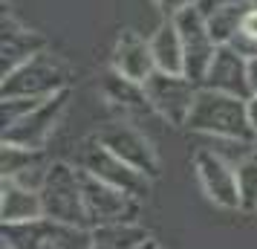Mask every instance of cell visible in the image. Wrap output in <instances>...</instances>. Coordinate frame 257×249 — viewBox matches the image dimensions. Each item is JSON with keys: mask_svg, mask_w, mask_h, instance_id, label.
Instances as JSON below:
<instances>
[{"mask_svg": "<svg viewBox=\"0 0 257 249\" xmlns=\"http://www.w3.org/2000/svg\"><path fill=\"white\" fill-rule=\"evenodd\" d=\"M185 128L202 136H211L217 142H257L254 128L248 122L245 99L217 93L208 87H199Z\"/></svg>", "mask_w": 257, "mask_h": 249, "instance_id": "1", "label": "cell"}, {"mask_svg": "<svg viewBox=\"0 0 257 249\" xmlns=\"http://www.w3.org/2000/svg\"><path fill=\"white\" fill-rule=\"evenodd\" d=\"M70 78V64L52 49H44L41 55L26 61L24 67L0 78V99H47V96L67 90Z\"/></svg>", "mask_w": 257, "mask_h": 249, "instance_id": "2", "label": "cell"}, {"mask_svg": "<svg viewBox=\"0 0 257 249\" xmlns=\"http://www.w3.org/2000/svg\"><path fill=\"white\" fill-rule=\"evenodd\" d=\"M41 203H44V217H49V220L90 229L78 165H70L64 159L49 162L47 180L41 186Z\"/></svg>", "mask_w": 257, "mask_h": 249, "instance_id": "3", "label": "cell"}, {"mask_svg": "<svg viewBox=\"0 0 257 249\" xmlns=\"http://www.w3.org/2000/svg\"><path fill=\"white\" fill-rule=\"evenodd\" d=\"M0 237L3 249H95L93 229L58 223L49 217L21 226H3Z\"/></svg>", "mask_w": 257, "mask_h": 249, "instance_id": "4", "label": "cell"}, {"mask_svg": "<svg viewBox=\"0 0 257 249\" xmlns=\"http://www.w3.org/2000/svg\"><path fill=\"white\" fill-rule=\"evenodd\" d=\"M142 87H145V99H148V105H151V110L156 116L165 119L174 128H185L188 116L194 110V102H197V93H199L197 81H191L185 72L156 70Z\"/></svg>", "mask_w": 257, "mask_h": 249, "instance_id": "5", "label": "cell"}, {"mask_svg": "<svg viewBox=\"0 0 257 249\" xmlns=\"http://www.w3.org/2000/svg\"><path fill=\"white\" fill-rule=\"evenodd\" d=\"M191 162L202 194L225 212H240V183H237V165L231 159L222 156L217 148H199Z\"/></svg>", "mask_w": 257, "mask_h": 249, "instance_id": "6", "label": "cell"}, {"mask_svg": "<svg viewBox=\"0 0 257 249\" xmlns=\"http://www.w3.org/2000/svg\"><path fill=\"white\" fill-rule=\"evenodd\" d=\"M81 171V168H78ZM81 186H84V206H87V220L90 229L98 226H116V223H133L139 214V197H133L127 191L116 189L110 183L95 180L93 174L81 171Z\"/></svg>", "mask_w": 257, "mask_h": 249, "instance_id": "7", "label": "cell"}, {"mask_svg": "<svg viewBox=\"0 0 257 249\" xmlns=\"http://www.w3.org/2000/svg\"><path fill=\"white\" fill-rule=\"evenodd\" d=\"M67 102H70V87L55 96H49V99H44L24 119H18L15 125L3 128V139L0 142L18 145V148H32V151H44L52 131L58 128L64 110H67Z\"/></svg>", "mask_w": 257, "mask_h": 249, "instance_id": "8", "label": "cell"}, {"mask_svg": "<svg viewBox=\"0 0 257 249\" xmlns=\"http://www.w3.org/2000/svg\"><path fill=\"white\" fill-rule=\"evenodd\" d=\"M78 168L87 171V174H93L95 180H101V183H110V186H116V189L127 191L133 197H148V191H151V183L145 174H139L136 168H130L127 162H121L113 151H107L104 145L98 142V139H87L81 148V154H78Z\"/></svg>", "mask_w": 257, "mask_h": 249, "instance_id": "9", "label": "cell"}, {"mask_svg": "<svg viewBox=\"0 0 257 249\" xmlns=\"http://www.w3.org/2000/svg\"><path fill=\"white\" fill-rule=\"evenodd\" d=\"M95 139L104 145L107 151H113L121 162H127L130 168L145 174L148 180L159 177V154H156V148L130 122H110V125H104L95 133Z\"/></svg>", "mask_w": 257, "mask_h": 249, "instance_id": "10", "label": "cell"}, {"mask_svg": "<svg viewBox=\"0 0 257 249\" xmlns=\"http://www.w3.org/2000/svg\"><path fill=\"white\" fill-rule=\"evenodd\" d=\"M179 29V38H182V49H185V75L191 81L202 84L205 72H208L211 61L217 55L220 44L214 41L208 29V21L199 6H191L185 12H179L176 18H171Z\"/></svg>", "mask_w": 257, "mask_h": 249, "instance_id": "11", "label": "cell"}, {"mask_svg": "<svg viewBox=\"0 0 257 249\" xmlns=\"http://www.w3.org/2000/svg\"><path fill=\"white\" fill-rule=\"evenodd\" d=\"M49 49L47 38L41 32H32L15 21L9 12H3V32H0V78H6L9 72L24 67L26 61H32Z\"/></svg>", "mask_w": 257, "mask_h": 249, "instance_id": "12", "label": "cell"}, {"mask_svg": "<svg viewBox=\"0 0 257 249\" xmlns=\"http://www.w3.org/2000/svg\"><path fill=\"white\" fill-rule=\"evenodd\" d=\"M110 67L118 72L121 78L136 84H145L156 72V61L151 52V38H142L133 29L118 32L116 44H113V55H110Z\"/></svg>", "mask_w": 257, "mask_h": 249, "instance_id": "13", "label": "cell"}, {"mask_svg": "<svg viewBox=\"0 0 257 249\" xmlns=\"http://www.w3.org/2000/svg\"><path fill=\"white\" fill-rule=\"evenodd\" d=\"M199 87H208V90H217V93H228L237 96V99H251V84H248V58L240 55L234 47H220L217 55L211 61L208 72Z\"/></svg>", "mask_w": 257, "mask_h": 249, "instance_id": "14", "label": "cell"}, {"mask_svg": "<svg viewBox=\"0 0 257 249\" xmlns=\"http://www.w3.org/2000/svg\"><path fill=\"white\" fill-rule=\"evenodd\" d=\"M49 162L44 151H32V148H18V145H0V180H12L21 183L26 189L41 191L44 180H47Z\"/></svg>", "mask_w": 257, "mask_h": 249, "instance_id": "15", "label": "cell"}, {"mask_svg": "<svg viewBox=\"0 0 257 249\" xmlns=\"http://www.w3.org/2000/svg\"><path fill=\"white\" fill-rule=\"evenodd\" d=\"M41 217H44L41 191H32L12 180H0V223L21 226L41 220Z\"/></svg>", "mask_w": 257, "mask_h": 249, "instance_id": "16", "label": "cell"}, {"mask_svg": "<svg viewBox=\"0 0 257 249\" xmlns=\"http://www.w3.org/2000/svg\"><path fill=\"white\" fill-rule=\"evenodd\" d=\"M151 52L159 72H185V49L174 21H162L151 35Z\"/></svg>", "mask_w": 257, "mask_h": 249, "instance_id": "17", "label": "cell"}, {"mask_svg": "<svg viewBox=\"0 0 257 249\" xmlns=\"http://www.w3.org/2000/svg\"><path fill=\"white\" fill-rule=\"evenodd\" d=\"M251 6H254V0H234V3H222V6H217V9L202 12L205 21H208L211 35H214V41H217L220 47L231 44L234 38H237L240 24H243L245 12H248Z\"/></svg>", "mask_w": 257, "mask_h": 249, "instance_id": "18", "label": "cell"}, {"mask_svg": "<svg viewBox=\"0 0 257 249\" xmlns=\"http://www.w3.org/2000/svg\"><path fill=\"white\" fill-rule=\"evenodd\" d=\"M104 96L110 105L121 107V110H151L148 99H145V87L136 81L121 78L113 70H110V75H107V81H104Z\"/></svg>", "mask_w": 257, "mask_h": 249, "instance_id": "19", "label": "cell"}, {"mask_svg": "<svg viewBox=\"0 0 257 249\" xmlns=\"http://www.w3.org/2000/svg\"><path fill=\"white\" fill-rule=\"evenodd\" d=\"M237 183H240V212H257V154H248L237 162Z\"/></svg>", "mask_w": 257, "mask_h": 249, "instance_id": "20", "label": "cell"}, {"mask_svg": "<svg viewBox=\"0 0 257 249\" xmlns=\"http://www.w3.org/2000/svg\"><path fill=\"white\" fill-rule=\"evenodd\" d=\"M199 0H153V6L162 12L165 21H171V18H176L179 12H185V9H191V6H197Z\"/></svg>", "mask_w": 257, "mask_h": 249, "instance_id": "21", "label": "cell"}, {"mask_svg": "<svg viewBox=\"0 0 257 249\" xmlns=\"http://www.w3.org/2000/svg\"><path fill=\"white\" fill-rule=\"evenodd\" d=\"M248 84H251V96H257V55L248 58Z\"/></svg>", "mask_w": 257, "mask_h": 249, "instance_id": "22", "label": "cell"}, {"mask_svg": "<svg viewBox=\"0 0 257 249\" xmlns=\"http://www.w3.org/2000/svg\"><path fill=\"white\" fill-rule=\"evenodd\" d=\"M245 107H248V122H251V128H254V136H257V96H251V99L245 102Z\"/></svg>", "mask_w": 257, "mask_h": 249, "instance_id": "23", "label": "cell"}]
</instances>
